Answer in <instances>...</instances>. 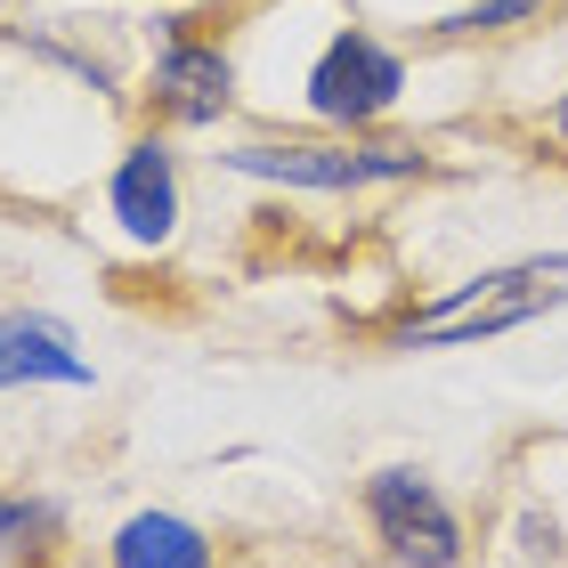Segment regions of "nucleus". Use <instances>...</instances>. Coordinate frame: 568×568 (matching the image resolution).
<instances>
[{"instance_id": "f257e3e1", "label": "nucleus", "mask_w": 568, "mask_h": 568, "mask_svg": "<svg viewBox=\"0 0 568 568\" xmlns=\"http://www.w3.org/2000/svg\"><path fill=\"white\" fill-rule=\"evenodd\" d=\"M568 301V252H545V261H520V268H496L463 293L430 301L406 317V349H438V342H479V333H511L528 317Z\"/></svg>"}, {"instance_id": "f03ea898", "label": "nucleus", "mask_w": 568, "mask_h": 568, "mask_svg": "<svg viewBox=\"0 0 568 568\" xmlns=\"http://www.w3.org/2000/svg\"><path fill=\"white\" fill-rule=\"evenodd\" d=\"M227 163L252 179H284V187H366V179L423 171V154L415 146H236Z\"/></svg>"}, {"instance_id": "7ed1b4c3", "label": "nucleus", "mask_w": 568, "mask_h": 568, "mask_svg": "<svg viewBox=\"0 0 568 568\" xmlns=\"http://www.w3.org/2000/svg\"><path fill=\"white\" fill-rule=\"evenodd\" d=\"M398 90H406L398 58L382 41H366V33H342L317 58V73H308V106H317L325 122H374Z\"/></svg>"}, {"instance_id": "20e7f679", "label": "nucleus", "mask_w": 568, "mask_h": 568, "mask_svg": "<svg viewBox=\"0 0 568 568\" xmlns=\"http://www.w3.org/2000/svg\"><path fill=\"white\" fill-rule=\"evenodd\" d=\"M374 528L406 568H455V552H463L447 504H438L430 479H415V471H382L374 479Z\"/></svg>"}, {"instance_id": "39448f33", "label": "nucleus", "mask_w": 568, "mask_h": 568, "mask_svg": "<svg viewBox=\"0 0 568 568\" xmlns=\"http://www.w3.org/2000/svg\"><path fill=\"white\" fill-rule=\"evenodd\" d=\"M114 212L122 227H131L139 244H163L171 236V220H179V179H171V154L163 146H131V163L114 171Z\"/></svg>"}, {"instance_id": "423d86ee", "label": "nucleus", "mask_w": 568, "mask_h": 568, "mask_svg": "<svg viewBox=\"0 0 568 568\" xmlns=\"http://www.w3.org/2000/svg\"><path fill=\"white\" fill-rule=\"evenodd\" d=\"M17 382H90V366L73 357V333L49 317H0V390Z\"/></svg>"}, {"instance_id": "0eeeda50", "label": "nucleus", "mask_w": 568, "mask_h": 568, "mask_svg": "<svg viewBox=\"0 0 568 568\" xmlns=\"http://www.w3.org/2000/svg\"><path fill=\"white\" fill-rule=\"evenodd\" d=\"M163 98H171V114H187V122H212L227 106V58L220 49H195V41H171L163 49Z\"/></svg>"}, {"instance_id": "6e6552de", "label": "nucleus", "mask_w": 568, "mask_h": 568, "mask_svg": "<svg viewBox=\"0 0 568 568\" xmlns=\"http://www.w3.org/2000/svg\"><path fill=\"white\" fill-rule=\"evenodd\" d=\"M114 568H212V545L187 520H171V511H139L114 536Z\"/></svg>"}, {"instance_id": "1a4fd4ad", "label": "nucleus", "mask_w": 568, "mask_h": 568, "mask_svg": "<svg viewBox=\"0 0 568 568\" xmlns=\"http://www.w3.org/2000/svg\"><path fill=\"white\" fill-rule=\"evenodd\" d=\"M536 0H487V9H471V17H447V24H511V17H528Z\"/></svg>"}, {"instance_id": "9d476101", "label": "nucleus", "mask_w": 568, "mask_h": 568, "mask_svg": "<svg viewBox=\"0 0 568 568\" xmlns=\"http://www.w3.org/2000/svg\"><path fill=\"white\" fill-rule=\"evenodd\" d=\"M24 528H41V511L33 504H0V536H24Z\"/></svg>"}, {"instance_id": "9b49d317", "label": "nucleus", "mask_w": 568, "mask_h": 568, "mask_svg": "<svg viewBox=\"0 0 568 568\" xmlns=\"http://www.w3.org/2000/svg\"><path fill=\"white\" fill-rule=\"evenodd\" d=\"M560 139H568V98H560Z\"/></svg>"}]
</instances>
